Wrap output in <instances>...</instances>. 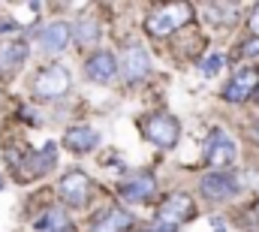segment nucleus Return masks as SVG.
I'll use <instances>...</instances> for the list:
<instances>
[{
  "mask_svg": "<svg viewBox=\"0 0 259 232\" xmlns=\"http://www.w3.org/2000/svg\"><path fill=\"white\" fill-rule=\"evenodd\" d=\"M193 18V6L190 3H166L160 9H154L145 21V30L151 36H172L178 27H184Z\"/></svg>",
  "mask_w": 259,
  "mask_h": 232,
  "instance_id": "nucleus-1",
  "label": "nucleus"
},
{
  "mask_svg": "<svg viewBox=\"0 0 259 232\" xmlns=\"http://www.w3.org/2000/svg\"><path fill=\"white\" fill-rule=\"evenodd\" d=\"M193 214H196L193 199L187 193H172V196L163 199V205L157 211V226L166 229V232H175L181 223H187Z\"/></svg>",
  "mask_w": 259,
  "mask_h": 232,
  "instance_id": "nucleus-2",
  "label": "nucleus"
},
{
  "mask_svg": "<svg viewBox=\"0 0 259 232\" xmlns=\"http://www.w3.org/2000/svg\"><path fill=\"white\" fill-rule=\"evenodd\" d=\"M205 163L214 169V172H226L232 163H235V142L226 130H211L208 142H205Z\"/></svg>",
  "mask_w": 259,
  "mask_h": 232,
  "instance_id": "nucleus-3",
  "label": "nucleus"
},
{
  "mask_svg": "<svg viewBox=\"0 0 259 232\" xmlns=\"http://www.w3.org/2000/svg\"><path fill=\"white\" fill-rule=\"evenodd\" d=\"M69 85H72L69 69L61 66V63H55V66H46V69L36 72V79H33V94H36L39 100H58V97H64L66 91H69Z\"/></svg>",
  "mask_w": 259,
  "mask_h": 232,
  "instance_id": "nucleus-4",
  "label": "nucleus"
},
{
  "mask_svg": "<svg viewBox=\"0 0 259 232\" xmlns=\"http://www.w3.org/2000/svg\"><path fill=\"white\" fill-rule=\"evenodd\" d=\"M142 133L148 136V142H154L157 148H175L178 136H181V124L166 112H157V115H148L142 124Z\"/></svg>",
  "mask_w": 259,
  "mask_h": 232,
  "instance_id": "nucleus-5",
  "label": "nucleus"
},
{
  "mask_svg": "<svg viewBox=\"0 0 259 232\" xmlns=\"http://www.w3.org/2000/svg\"><path fill=\"white\" fill-rule=\"evenodd\" d=\"M58 193H61V199H64L69 208H81V205H88V199L94 193V181L81 172V169H72V172H66L61 178Z\"/></svg>",
  "mask_w": 259,
  "mask_h": 232,
  "instance_id": "nucleus-6",
  "label": "nucleus"
},
{
  "mask_svg": "<svg viewBox=\"0 0 259 232\" xmlns=\"http://www.w3.org/2000/svg\"><path fill=\"white\" fill-rule=\"evenodd\" d=\"M256 91H259V69L244 66V69H238V72L226 82L223 100H226V103H244V100H250Z\"/></svg>",
  "mask_w": 259,
  "mask_h": 232,
  "instance_id": "nucleus-7",
  "label": "nucleus"
},
{
  "mask_svg": "<svg viewBox=\"0 0 259 232\" xmlns=\"http://www.w3.org/2000/svg\"><path fill=\"white\" fill-rule=\"evenodd\" d=\"M199 190H202V196H205V199L223 202V199L235 196L238 184H235V178H232L229 172H208V175H202V181H199Z\"/></svg>",
  "mask_w": 259,
  "mask_h": 232,
  "instance_id": "nucleus-8",
  "label": "nucleus"
},
{
  "mask_svg": "<svg viewBox=\"0 0 259 232\" xmlns=\"http://www.w3.org/2000/svg\"><path fill=\"white\" fill-rule=\"evenodd\" d=\"M55 163H58V148H55V142H46V148H39L36 154L24 157V160L18 163V169H21V166H30V169L21 175L18 181H33V178H39V175L52 172V169H55Z\"/></svg>",
  "mask_w": 259,
  "mask_h": 232,
  "instance_id": "nucleus-9",
  "label": "nucleus"
},
{
  "mask_svg": "<svg viewBox=\"0 0 259 232\" xmlns=\"http://www.w3.org/2000/svg\"><path fill=\"white\" fill-rule=\"evenodd\" d=\"M154 190H157V181H154V175H148V172H139L118 184V193L127 202H145V199L154 196Z\"/></svg>",
  "mask_w": 259,
  "mask_h": 232,
  "instance_id": "nucleus-10",
  "label": "nucleus"
},
{
  "mask_svg": "<svg viewBox=\"0 0 259 232\" xmlns=\"http://www.w3.org/2000/svg\"><path fill=\"white\" fill-rule=\"evenodd\" d=\"M84 72H88L91 82L109 85L115 79V72H118V60H115V55H109V52H94L88 58V63H84Z\"/></svg>",
  "mask_w": 259,
  "mask_h": 232,
  "instance_id": "nucleus-11",
  "label": "nucleus"
},
{
  "mask_svg": "<svg viewBox=\"0 0 259 232\" xmlns=\"http://www.w3.org/2000/svg\"><path fill=\"white\" fill-rule=\"evenodd\" d=\"M121 69H124V75H127L130 82L145 79L148 69H151V58H148V52H145L142 46H127V49L121 52Z\"/></svg>",
  "mask_w": 259,
  "mask_h": 232,
  "instance_id": "nucleus-12",
  "label": "nucleus"
},
{
  "mask_svg": "<svg viewBox=\"0 0 259 232\" xmlns=\"http://www.w3.org/2000/svg\"><path fill=\"white\" fill-rule=\"evenodd\" d=\"M66 46H69V24L66 21H52V24H46L39 30V49L42 52L58 55V52H64Z\"/></svg>",
  "mask_w": 259,
  "mask_h": 232,
  "instance_id": "nucleus-13",
  "label": "nucleus"
},
{
  "mask_svg": "<svg viewBox=\"0 0 259 232\" xmlns=\"http://www.w3.org/2000/svg\"><path fill=\"white\" fill-rule=\"evenodd\" d=\"M97 142H100V133L91 127H69L64 133V145L72 154H88L97 148Z\"/></svg>",
  "mask_w": 259,
  "mask_h": 232,
  "instance_id": "nucleus-14",
  "label": "nucleus"
},
{
  "mask_svg": "<svg viewBox=\"0 0 259 232\" xmlns=\"http://www.w3.org/2000/svg\"><path fill=\"white\" fill-rule=\"evenodd\" d=\"M27 55H30V49L24 40L21 43H3L0 46V75H12L15 69H21Z\"/></svg>",
  "mask_w": 259,
  "mask_h": 232,
  "instance_id": "nucleus-15",
  "label": "nucleus"
},
{
  "mask_svg": "<svg viewBox=\"0 0 259 232\" xmlns=\"http://www.w3.org/2000/svg\"><path fill=\"white\" fill-rule=\"evenodd\" d=\"M130 226H133V214L124 208H112L91 226V232H127Z\"/></svg>",
  "mask_w": 259,
  "mask_h": 232,
  "instance_id": "nucleus-16",
  "label": "nucleus"
},
{
  "mask_svg": "<svg viewBox=\"0 0 259 232\" xmlns=\"http://www.w3.org/2000/svg\"><path fill=\"white\" fill-rule=\"evenodd\" d=\"M72 36H75V43H78V46H94V43L100 40V24H97V18H91V15L78 18V21H75Z\"/></svg>",
  "mask_w": 259,
  "mask_h": 232,
  "instance_id": "nucleus-17",
  "label": "nucleus"
},
{
  "mask_svg": "<svg viewBox=\"0 0 259 232\" xmlns=\"http://www.w3.org/2000/svg\"><path fill=\"white\" fill-rule=\"evenodd\" d=\"M33 226L36 229H46V232H72V223H69V217H66L61 208L46 211V217H39Z\"/></svg>",
  "mask_w": 259,
  "mask_h": 232,
  "instance_id": "nucleus-18",
  "label": "nucleus"
},
{
  "mask_svg": "<svg viewBox=\"0 0 259 232\" xmlns=\"http://www.w3.org/2000/svg\"><path fill=\"white\" fill-rule=\"evenodd\" d=\"M223 63H226V60H223V55H211V58L202 60V72H205V75H217Z\"/></svg>",
  "mask_w": 259,
  "mask_h": 232,
  "instance_id": "nucleus-19",
  "label": "nucleus"
},
{
  "mask_svg": "<svg viewBox=\"0 0 259 232\" xmlns=\"http://www.w3.org/2000/svg\"><path fill=\"white\" fill-rule=\"evenodd\" d=\"M241 55H244V58H256L259 55V36H250V40L241 46Z\"/></svg>",
  "mask_w": 259,
  "mask_h": 232,
  "instance_id": "nucleus-20",
  "label": "nucleus"
},
{
  "mask_svg": "<svg viewBox=\"0 0 259 232\" xmlns=\"http://www.w3.org/2000/svg\"><path fill=\"white\" fill-rule=\"evenodd\" d=\"M247 27H250L253 36H259V3L250 9V15H247Z\"/></svg>",
  "mask_w": 259,
  "mask_h": 232,
  "instance_id": "nucleus-21",
  "label": "nucleus"
},
{
  "mask_svg": "<svg viewBox=\"0 0 259 232\" xmlns=\"http://www.w3.org/2000/svg\"><path fill=\"white\" fill-rule=\"evenodd\" d=\"M250 139L259 145V124H253V127H250Z\"/></svg>",
  "mask_w": 259,
  "mask_h": 232,
  "instance_id": "nucleus-22",
  "label": "nucleus"
},
{
  "mask_svg": "<svg viewBox=\"0 0 259 232\" xmlns=\"http://www.w3.org/2000/svg\"><path fill=\"white\" fill-rule=\"evenodd\" d=\"M250 214H253V220H259V202L253 205V208H250Z\"/></svg>",
  "mask_w": 259,
  "mask_h": 232,
  "instance_id": "nucleus-23",
  "label": "nucleus"
},
{
  "mask_svg": "<svg viewBox=\"0 0 259 232\" xmlns=\"http://www.w3.org/2000/svg\"><path fill=\"white\" fill-rule=\"evenodd\" d=\"M142 232H166V229H160V226H151V229H142Z\"/></svg>",
  "mask_w": 259,
  "mask_h": 232,
  "instance_id": "nucleus-24",
  "label": "nucleus"
},
{
  "mask_svg": "<svg viewBox=\"0 0 259 232\" xmlns=\"http://www.w3.org/2000/svg\"><path fill=\"white\" fill-rule=\"evenodd\" d=\"M0 190H3V175H0Z\"/></svg>",
  "mask_w": 259,
  "mask_h": 232,
  "instance_id": "nucleus-25",
  "label": "nucleus"
}]
</instances>
